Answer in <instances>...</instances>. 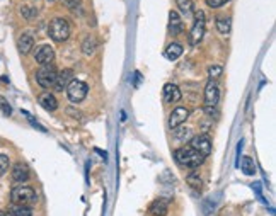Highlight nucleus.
<instances>
[{
  "mask_svg": "<svg viewBox=\"0 0 276 216\" xmlns=\"http://www.w3.org/2000/svg\"><path fill=\"white\" fill-rule=\"evenodd\" d=\"M0 216H9V215H5V213H0Z\"/></svg>",
  "mask_w": 276,
  "mask_h": 216,
  "instance_id": "obj_31",
  "label": "nucleus"
},
{
  "mask_svg": "<svg viewBox=\"0 0 276 216\" xmlns=\"http://www.w3.org/2000/svg\"><path fill=\"white\" fill-rule=\"evenodd\" d=\"M73 80V72L70 68H65L63 72L58 73V77H56V82H55V89L56 90H63L67 89L70 82Z\"/></svg>",
  "mask_w": 276,
  "mask_h": 216,
  "instance_id": "obj_15",
  "label": "nucleus"
},
{
  "mask_svg": "<svg viewBox=\"0 0 276 216\" xmlns=\"http://www.w3.org/2000/svg\"><path fill=\"white\" fill-rule=\"evenodd\" d=\"M34 58L39 65H51L53 60H55V51L49 44H41V46L36 48Z\"/></svg>",
  "mask_w": 276,
  "mask_h": 216,
  "instance_id": "obj_9",
  "label": "nucleus"
},
{
  "mask_svg": "<svg viewBox=\"0 0 276 216\" xmlns=\"http://www.w3.org/2000/svg\"><path fill=\"white\" fill-rule=\"evenodd\" d=\"M10 201L14 203V205L29 206L38 201V196H36V191L32 189L31 186H17V188L12 189Z\"/></svg>",
  "mask_w": 276,
  "mask_h": 216,
  "instance_id": "obj_3",
  "label": "nucleus"
},
{
  "mask_svg": "<svg viewBox=\"0 0 276 216\" xmlns=\"http://www.w3.org/2000/svg\"><path fill=\"white\" fill-rule=\"evenodd\" d=\"M164 55H166L167 60L176 61L181 55H183V46H181V44H178V43L169 44V46L166 48V51H164Z\"/></svg>",
  "mask_w": 276,
  "mask_h": 216,
  "instance_id": "obj_18",
  "label": "nucleus"
},
{
  "mask_svg": "<svg viewBox=\"0 0 276 216\" xmlns=\"http://www.w3.org/2000/svg\"><path fill=\"white\" fill-rule=\"evenodd\" d=\"M9 215L10 216H32V210L29 206H22V205H12L9 208Z\"/></svg>",
  "mask_w": 276,
  "mask_h": 216,
  "instance_id": "obj_21",
  "label": "nucleus"
},
{
  "mask_svg": "<svg viewBox=\"0 0 276 216\" xmlns=\"http://www.w3.org/2000/svg\"><path fill=\"white\" fill-rule=\"evenodd\" d=\"M48 34H49V38L53 41H56V43H63V41H67L70 36V22L63 17L53 19L48 26Z\"/></svg>",
  "mask_w": 276,
  "mask_h": 216,
  "instance_id": "obj_2",
  "label": "nucleus"
},
{
  "mask_svg": "<svg viewBox=\"0 0 276 216\" xmlns=\"http://www.w3.org/2000/svg\"><path fill=\"white\" fill-rule=\"evenodd\" d=\"M29 177H31L29 167H27L24 162H17V164L14 165V169H12V179H14L15 182H26V181H29Z\"/></svg>",
  "mask_w": 276,
  "mask_h": 216,
  "instance_id": "obj_12",
  "label": "nucleus"
},
{
  "mask_svg": "<svg viewBox=\"0 0 276 216\" xmlns=\"http://www.w3.org/2000/svg\"><path fill=\"white\" fill-rule=\"evenodd\" d=\"M32 46H34V38L29 32H24L20 34V38L17 39V49L20 51V55H27L31 51Z\"/></svg>",
  "mask_w": 276,
  "mask_h": 216,
  "instance_id": "obj_14",
  "label": "nucleus"
},
{
  "mask_svg": "<svg viewBox=\"0 0 276 216\" xmlns=\"http://www.w3.org/2000/svg\"><path fill=\"white\" fill-rule=\"evenodd\" d=\"M222 72H224V68H222L220 65H212V66H210V68H208L210 80H217V78L222 75Z\"/></svg>",
  "mask_w": 276,
  "mask_h": 216,
  "instance_id": "obj_26",
  "label": "nucleus"
},
{
  "mask_svg": "<svg viewBox=\"0 0 276 216\" xmlns=\"http://www.w3.org/2000/svg\"><path fill=\"white\" fill-rule=\"evenodd\" d=\"M39 104H41V107H44L46 111H56V107H58V101L55 99V95L53 94H49V92H44V94H41L39 95Z\"/></svg>",
  "mask_w": 276,
  "mask_h": 216,
  "instance_id": "obj_16",
  "label": "nucleus"
},
{
  "mask_svg": "<svg viewBox=\"0 0 276 216\" xmlns=\"http://www.w3.org/2000/svg\"><path fill=\"white\" fill-rule=\"evenodd\" d=\"M20 14H22V17H26V19H34L36 15H38V10H36L34 7L22 5L20 7Z\"/></svg>",
  "mask_w": 276,
  "mask_h": 216,
  "instance_id": "obj_25",
  "label": "nucleus"
},
{
  "mask_svg": "<svg viewBox=\"0 0 276 216\" xmlns=\"http://www.w3.org/2000/svg\"><path fill=\"white\" fill-rule=\"evenodd\" d=\"M218 101H220V89H218L217 80H208L207 87H205V111H207V114H213Z\"/></svg>",
  "mask_w": 276,
  "mask_h": 216,
  "instance_id": "obj_5",
  "label": "nucleus"
},
{
  "mask_svg": "<svg viewBox=\"0 0 276 216\" xmlns=\"http://www.w3.org/2000/svg\"><path fill=\"white\" fill-rule=\"evenodd\" d=\"M191 148H195L198 153H201V155L207 159L210 153H212V141H210L208 136H205V135L195 136V138L191 140Z\"/></svg>",
  "mask_w": 276,
  "mask_h": 216,
  "instance_id": "obj_10",
  "label": "nucleus"
},
{
  "mask_svg": "<svg viewBox=\"0 0 276 216\" xmlns=\"http://www.w3.org/2000/svg\"><path fill=\"white\" fill-rule=\"evenodd\" d=\"M167 211H169V206H167V201H164V199H155L150 206L152 216H167Z\"/></svg>",
  "mask_w": 276,
  "mask_h": 216,
  "instance_id": "obj_17",
  "label": "nucleus"
},
{
  "mask_svg": "<svg viewBox=\"0 0 276 216\" xmlns=\"http://www.w3.org/2000/svg\"><path fill=\"white\" fill-rule=\"evenodd\" d=\"M174 159L179 165L188 167V169H196L205 162V157L201 155V153H198L195 148H191V147L178 148V150L174 152Z\"/></svg>",
  "mask_w": 276,
  "mask_h": 216,
  "instance_id": "obj_1",
  "label": "nucleus"
},
{
  "mask_svg": "<svg viewBox=\"0 0 276 216\" xmlns=\"http://www.w3.org/2000/svg\"><path fill=\"white\" fill-rule=\"evenodd\" d=\"M188 118H189L188 107H184V106L176 107V109H172L171 116H169V128H171V130H178V128H181L188 121Z\"/></svg>",
  "mask_w": 276,
  "mask_h": 216,
  "instance_id": "obj_8",
  "label": "nucleus"
},
{
  "mask_svg": "<svg viewBox=\"0 0 276 216\" xmlns=\"http://www.w3.org/2000/svg\"><path fill=\"white\" fill-rule=\"evenodd\" d=\"M227 2H230V0H207L208 7H212V9H218V7L225 5Z\"/></svg>",
  "mask_w": 276,
  "mask_h": 216,
  "instance_id": "obj_30",
  "label": "nucleus"
},
{
  "mask_svg": "<svg viewBox=\"0 0 276 216\" xmlns=\"http://www.w3.org/2000/svg\"><path fill=\"white\" fill-rule=\"evenodd\" d=\"M61 3L70 10H77V7H80V0H61Z\"/></svg>",
  "mask_w": 276,
  "mask_h": 216,
  "instance_id": "obj_29",
  "label": "nucleus"
},
{
  "mask_svg": "<svg viewBox=\"0 0 276 216\" xmlns=\"http://www.w3.org/2000/svg\"><path fill=\"white\" fill-rule=\"evenodd\" d=\"M87 92H89L87 84L82 80H77V78H73L67 87V95L70 102H82L85 99V95H87Z\"/></svg>",
  "mask_w": 276,
  "mask_h": 216,
  "instance_id": "obj_7",
  "label": "nucleus"
},
{
  "mask_svg": "<svg viewBox=\"0 0 276 216\" xmlns=\"http://www.w3.org/2000/svg\"><path fill=\"white\" fill-rule=\"evenodd\" d=\"M239 167H241L244 176H254V174H256V165H254L251 157H244V159L241 160V165H239Z\"/></svg>",
  "mask_w": 276,
  "mask_h": 216,
  "instance_id": "obj_20",
  "label": "nucleus"
},
{
  "mask_svg": "<svg viewBox=\"0 0 276 216\" xmlns=\"http://www.w3.org/2000/svg\"><path fill=\"white\" fill-rule=\"evenodd\" d=\"M215 24H217V29L220 34H229L230 32V19L229 17H217Z\"/></svg>",
  "mask_w": 276,
  "mask_h": 216,
  "instance_id": "obj_24",
  "label": "nucleus"
},
{
  "mask_svg": "<svg viewBox=\"0 0 276 216\" xmlns=\"http://www.w3.org/2000/svg\"><path fill=\"white\" fill-rule=\"evenodd\" d=\"M183 99V94H181V89L174 84H166L164 85V101L167 104H174L179 102Z\"/></svg>",
  "mask_w": 276,
  "mask_h": 216,
  "instance_id": "obj_11",
  "label": "nucleus"
},
{
  "mask_svg": "<svg viewBox=\"0 0 276 216\" xmlns=\"http://www.w3.org/2000/svg\"><path fill=\"white\" fill-rule=\"evenodd\" d=\"M169 31H171L172 36H179L181 32L184 31V24L183 19L179 17V14L176 10L169 12Z\"/></svg>",
  "mask_w": 276,
  "mask_h": 216,
  "instance_id": "obj_13",
  "label": "nucleus"
},
{
  "mask_svg": "<svg viewBox=\"0 0 276 216\" xmlns=\"http://www.w3.org/2000/svg\"><path fill=\"white\" fill-rule=\"evenodd\" d=\"M176 3H178V9L181 14L191 15L193 12H195V3H193L191 0H176Z\"/></svg>",
  "mask_w": 276,
  "mask_h": 216,
  "instance_id": "obj_22",
  "label": "nucleus"
},
{
  "mask_svg": "<svg viewBox=\"0 0 276 216\" xmlns=\"http://www.w3.org/2000/svg\"><path fill=\"white\" fill-rule=\"evenodd\" d=\"M56 77H58V72H56L55 65H43L36 72V82L43 89H49V87L55 85Z\"/></svg>",
  "mask_w": 276,
  "mask_h": 216,
  "instance_id": "obj_6",
  "label": "nucleus"
},
{
  "mask_svg": "<svg viewBox=\"0 0 276 216\" xmlns=\"http://www.w3.org/2000/svg\"><path fill=\"white\" fill-rule=\"evenodd\" d=\"M96 48H97L96 39H94L92 36H85L84 41H82V53L90 56V55H94V53H96Z\"/></svg>",
  "mask_w": 276,
  "mask_h": 216,
  "instance_id": "obj_19",
  "label": "nucleus"
},
{
  "mask_svg": "<svg viewBox=\"0 0 276 216\" xmlns=\"http://www.w3.org/2000/svg\"><path fill=\"white\" fill-rule=\"evenodd\" d=\"M205 29H207V15H205L203 10H198L195 14V22H193L191 32H189V43L193 46L201 43V39L205 36Z\"/></svg>",
  "mask_w": 276,
  "mask_h": 216,
  "instance_id": "obj_4",
  "label": "nucleus"
},
{
  "mask_svg": "<svg viewBox=\"0 0 276 216\" xmlns=\"http://www.w3.org/2000/svg\"><path fill=\"white\" fill-rule=\"evenodd\" d=\"M0 111H2L5 116H10L12 114V107H10V104L5 101V99L0 95Z\"/></svg>",
  "mask_w": 276,
  "mask_h": 216,
  "instance_id": "obj_28",
  "label": "nucleus"
},
{
  "mask_svg": "<svg viewBox=\"0 0 276 216\" xmlns=\"http://www.w3.org/2000/svg\"><path fill=\"white\" fill-rule=\"evenodd\" d=\"M7 169H9V157L0 153V177L7 172Z\"/></svg>",
  "mask_w": 276,
  "mask_h": 216,
  "instance_id": "obj_27",
  "label": "nucleus"
},
{
  "mask_svg": "<svg viewBox=\"0 0 276 216\" xmlns=\"http://www.w3.org/2000/svg\"><path fill=\"white\" fill-rule=\"evenodd\" d=\"M186 182H188L189 186H191L193 189H196V191H200L201 188H203V181H201L200 174H196V172L189 174V176L186 177Z\"/></svg>",
  "mask_w": 276,
  "mask_h": 216,
  "instance_id": "obj_23",
  "label": "nucleus"
}]
</instances>
